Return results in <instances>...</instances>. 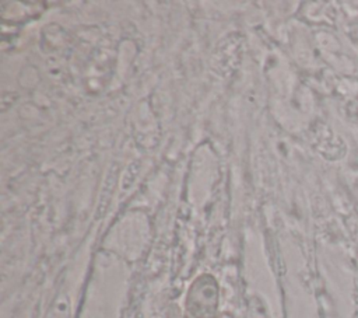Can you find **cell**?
I'll use <instances>...</instances> for the list:
<instances>
[{"label":"cell","instance_id":"obj_1","mask_svg":"<svg viewBox=\"0 0 358 318\" xmlns=\"http://www.w3.org/2000/svg\"><path fill=\"white\" fill-rule=\"evenodd\" d=\"M218 293V283L213 275H199L186 293L183 318H217Z\"/></svg>","mask_w":358,"mask_h":318},{"label":"cell","instance_id":"obj_3","mask_svg":"<svg viewBox=\"0 0 358 318\" xmlns=\"http://www.w3.org/2000/svg\"><path fill=\"white\" fill-rule=\"evenodd\" d=\"M246 318H268L267 308L264 303L259 297H252L248 304V312Z\"/></svg>","mask_w":358,"mask_h":318},{"label":"cell","instance_id":"obj_2","mask_svg":"<svg viewBox=\"0 0 358 318\" xmlns=\"http://www.w3.org/2000/svg\"><path fill=\"white\" fill-rule=\"evenodd\" d=\"M45 318H70V301L66 294H59L49 307Z\"/></svg>","mask_w":358,"mask_h":318}]
</instances>
